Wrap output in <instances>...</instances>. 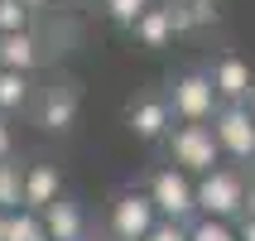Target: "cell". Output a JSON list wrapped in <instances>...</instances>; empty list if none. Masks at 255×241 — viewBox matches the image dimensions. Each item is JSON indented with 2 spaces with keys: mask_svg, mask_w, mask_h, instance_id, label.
<instances>
[{
  "mask_svg": "<svg viewBox=\"0 0 255 241\" xmlns=\"http://www.w3.org/2000/svg\"><path fill=\"white\" fill-rule=\"evenodd\" d=\"M241 198H246V169L236 164H212L193 184V203H198V217H241Z\"/></svg>",
  "mask_w": 255,
  "mask_h": 241,
  "instance_id": "6da1fadb",
  "label": "cell"
},
{
  "mask_svg": "<svg viewBox=\"0 0 255 241\" xmlns=\"http://www.w3.org/2000/svg\"><path fill=\"white\" fill-rule=\"evenodd\" d=\"M164 150L183 174H207L212 164H222V150H217V135L207 121H183V126H169L164 135Z\"/></svg>",
  "mask_w": 255,
  "mask_h": 241,
  "instance_id": "7a4b0ae2",
  "label": "cell"
},
{
  "mask_svg": "<svg viewBox=\"0 0 255 241\" xmlns=\"http://www.w3.org/2000/svg\"><path fill=\"white\" fill-rule=\"evenodd\" d=\"M217 135V150H222V159H236V164H246V159L255 155V116L246 101H222L217 106V116L207 121Z\"/></svg>",
  "mask_w": 255,
  "mask_h": 241,
  "instance_id": "3957f363",
  "label": "cell"
},
{
  "mask_svg": "<svg viewBox=\"0 0 255 241\" xmlns=\"http://www.w3.org/2000/svg\"><path fill=\"white\" fill-rule=\"evenodd\" d=\"M154 222H159V213H154V203H149L144 188H121L111 198V217H106L111 241H144Z\"/></svg>",
  "mask_w": 255,
  "mask_h": 241,
  "instance_id": "277c9868",
  "label": "cell"
},
{
  "mask_svg": "<svg viewBox=\"0 0 255 241\" xmlns=\"http://www.w3.org/2000/svg\"><path fill=\"white\" fill-rule=\"evenodd\" d=\"M169 106H173V121H212L217 116V92H212V77H207V68H193V72H178L169 82Z\"/></svg>",
  "mask_w": 255,
  "mask_h": 241,
  "instance_id": "5b68a950",
  "label": "cell"
},
{
  "mask_svg": "<svg viewBox=\"0 0 255 241\" xmlns=\"http://www.w3.org/2000/svg\"><path fill=\"white\" fill-rule=\"evenodd\" d=\"M144 193H149L159 217H173V222H193V217H198L193 184H188V174L178 169V164H173V169H154L144 179Z\"/></svg>",
  "mask_w": 255,
  "mask_h": 241,
  "instance_id": "8992f818",
  "label": "cell"
},
{
  "mask_svg": "<svg viewBox=\"0 0 255 241\" xmlns=\"http://www.w3.org/2000/svg\"><path fill=\"white\" fill-rule=\"evenodd\" d=\"M77 87L72 82H53L43 87V92H34V101H29V111H34V126L48 130V135H72L77 130Z\"/></svg>",
  "mask_w": 255,
  "mask_h": 241,
  "instance_id": "52a82bcc",
  "label": "cell"
},
{
  "mask_svg": "<svg viewBox=\"0 0 255 241\" xmlns=\"http://www.w3.org/2000/svg\"><path fill=\"white\" fill-rule=\"evenodd\" d=\"M126 126H130V135H135V140L159 145L164 135H169V126H173V106H169V97H164V92H154V97L130 101V106H126Z\"/></svg>",
  "mask_w": 255,
  "mask_h": 241,
  "instance_id": "ba28073f",
  "label": "cell"
},
{
  "mask_svg": "<svg viewBox=\"0 0 255 241\" xmlns=\"http://www.w3.org/2000/svg\"><path fill=\"white\" fill-rule=\"evenodd\" d=\"M39 217H43L48 241H82L87 237V213H82V203L68 198V193H58L48 208H39Z\"/></svg>",
  "mask_w": 255,
  "mask_h": 241,
  "instance_id": "9c48e42d",
  "label": "cell"
},
{
  "mask_svg": "<svg viewBox=\"0 0 255 241\" xmlns=\"http://www.w3.org/2000/svg\"><path fill=\"white\" fill-rule=\"evenodd\" d=\"M207 77H212L217 101H246L251 87H255V72L246 68L241 58H217L212 68H207Z\"/></svg>",
  "mask_w": 255,
  "mask_h": 241,
  "instance_id": "30bf717a",
  "label": "cell"
},
{
  "mask_svg": "<svg viewBox=\"0 0 255 241\" xmlns=\"http://www.w3.org/2000/svg\"><path fill=\"white\" fill-rule=\"evenodd\" d=\"M63 193V174H58V164H48V159H34V164H24V203L19 208H48V203Z\"/></svg>",
  "mask_w": 255,
  "mask_h": 241,
  "instance_id": "8fae6325",
  "label": "cell"
},
{
  "mask_svg": "<svg viewBox=\"0 0 255 241\" xmlns=\"http://www.w3.org/2000/svg\"><path fill=\"white\" fill-rule=\"evenodd\" d=\"M43 63V48L34 39V29H14V34H0V68L14 72H34Z\"/></svg>",
  "mask_w": 255,
  "mask_h": 241,
  "instance_id": "7c38bea8",
  "label": "cell"
},
{
  "mask_svg": "<svg viewBox=\"0 0 255 241\" xmlns=\"http://www.w3.org/2000/svg\"><path fill=\"white\" fill-rule=\"evenodd\" d=\"M130 34H135V43L140 48H169V39H173V24H169V10L164 5H144V14L130 24Z\"/></svg>",
  "mask_w": 255,
  "mask_h": 241,
  "instance_id": "4fadbf2b",
  "label": "cell"
},
{
  "mask_svg": "<svg viewBox=\"0 0 255 241\" xmlns=\"http://www.w3.org/2000/svg\"><path fill=\"white\" fill-rule=\"evenodd\" d=\"M29 101H34V82H29V72L0 68V116H24Z\"/></svg>",
  "mask_w": 255,
  "mask_h": 241,
  "instance_id": "5bb4252c",
  "label": "cell"
},
{
  "mask_svg": "<svg viewBox=\"0 0 255 241\" xmlns=\"http://www.w3.org/2000/svg\"><path fill=\"white\" fill-rule=\"evenodd\" d=\"M24 203V164L19 159H0V213H14Z\"/></svg>",
  "mask_w": 255,
  "mask_h": 241,
  "instance_id": "9a60e30c",
  "label": "cell"
},
{
  "mask_svg": "<svg viewBox=\"0 0 255 241\" xmlns=\"http://www.w3.org/2000/svg\"><path fill=\"white\" fill-rule=\"evenodd\" d=\"M5 241H48L43 217L34 213V208H14V213H5Z\"/></svg>",
  "mask_w": 255,
  "mask_h": 241,
  "instance_id": "2e32d148",
  "label": "cell"
},
{
  "mask_svg": "<svg viewBox=\"0 0 255 241\" xmlns=\"http://www.w3.org/2000/svg\"><path fill=\"white\" fill-rule=\"evenodd\" d=\"M144 5H149V0H101V14H106L116 29H130L144 14Z\"/></svg>",
  "mask_w": 255,
  "mask_h": 241,
  "instance_id": "e0dca14e",
  "label": "cell"
},
{
  "mask_svg": "<svg viewBox=\"0 0 255 241\" xmlns=\"http://www.w3.org/2000/svg\"><path fill=\"white\" fill-rule=\"evenodd\" d=\"M188 241H236V232L222 217H193L188 222Z\"/></svg>",
  "mask_w": 255,
  "mask_h": 241,
  "instance_id": "ac0fdd59",
  "label": "cell"
},
{
  "mask_svg": "<svg viewBox=\"0 0 255 241\" xmlns=\"http://www.w3.org/2000/svg\"><path fill=\"white\" fill-rule=\"evenodd\" d=\"M14 29H34V10H24L19 0H0V34H14Z\"/></svg>",
  "mask_w": 255,
  "mask_h": 241,
  "instance_id": "d6986e66",
  "label": "cell"
},
{
  "mask_svg": "<svg viewBox=\"0 0 255 241\" xmlns=\"http://www.w3.org/2000/svg\"><path fill=\"white\" fill-rule=\"evenodd\" d=\"M144 241H188V222H173V217H159Z\"/></svg>",
  "mask_w": 255,
  "mask_h": 241,
  "instance_id": "ffe728a7",
  "label": "cell"
},
{
  "mask_svg": "<svg viewBox=\"0 0 255 241\" xmlns=\"http://www.w3.org/2000/svg\"><path fill=\"white\" fill-rule=\"evenodd\" d=\"M164 10H169V24H173V34H193V14H188V0H164Z\"/></svg>",
  "mask_w": 255,
  "mask_h": 241,
  "instance_id": "44dd1931",
  "label": "cell"
},
{
  "mask_svg": "<svg viewBox=\"0 0 255 241\" xmlns=\"http://www.w3.org/2000/svg\"><path fill=\"white\" fill-rule=\"evenodd\" d=\"M193 24H217V0H188Z\"/></svg>",
  "mask_w": 255,
  "mask_h": 241,
  "instance_id": "7402d4cb",
  "label": "cell"
},
{
  "mask_svg": "<svg viewBox=\"0 0 255 241\" xmlns=\"http://www.w3.org/2000/svg\"><path fill=\"white\" fill-rule=\"evenodd\" d=\"M14 155V130H10V116H0V159Z\"/></svg>",
  "mask_w": 255,
  "mask_h": 241,
  "instance_id": "603a6c76",
  "label": "cell"
},
{
  "mask_svg": "<svg viewBox=\"0 0 255 241\" xmlns=\"http://www.w3.org/2000/svg\"><path fill=\"white\" fill-rule=\"evenodd\" d=\"M241 217H255V184L246 179V198H241Z\"/></svg>",
  "mask_w": 255,
  "mask_h": 241,
  "instance_id": "cb8c5ba5",
  "label": "cell"
},
{
  "mask_svg": "<svg viewBox=\"0 0 255 241\" xmlns=\"http://www.w3.org/2000/svg\"><path fill=\"white\" fill-rule=\"evenodd\" d=\"M236 241H255V217H241V232H236Z\"/></svg>",
  "mask_w": 255,
  "mask_h": 241,
  "instance_id": "d4e9b609",
  "label": "cell"
},
{
  "mask_svg": "<svg viewBox=\"0 0 255 241\" xmlns=\"http://www.w3.org/2000/svg\"><path fill=\"white\" fill-rule=\"evenodd\" d=\"M19 5H24V10H34V14H39V10H48L53 0H19Z\"/></svg>",
  "mask_w": 255,
  "mask_h": 241,
  "instance_id": "484cf974",
  "label": "cell"
},
{
  "mask_svg": "<svg viewBox=\"0 0 255 241\" xmlns=\"http://www.w3.org/2000/svg\"><path fill=\"white\" fill-rule=\"evenodd\" d=\"M246 179H251V184H255V155L246 159Z\"/></svg>",
  "mask_w": 255,
  "mask_h": 241,
  "instance_id": "4316f807",
  "label": "cell"
},
{
  "mask_svg": "<svg viewBox=\"0 0 255 241\" xmlns=\"http://www.w3.org/2000/svg\"><path fill=\"white\" fill-rule=\"evenodd\" d=\"M246 106H251V116H255V87H251V97H246Z\"/></svg>",
  "mask_w": 255,
  "mask_h": 241,
  "instance_id": "83f0119b",
  "label": "cell"
},
{
  "mask_svg": "<svg viewBox=\"0 0 255 241\" xmlns=\"http://www.w3.org/2000/svg\"><path fill=\"white\" fill-rule=\"evenodd\" d=\"M82 241H111V237H92V232H87V237H82Z\"/></svg>",
  "mask_w": 255,
  "mask_h": 241,
  "instance_id": "f1b7e54d",
  "label": "cell"
},
{
  "mask_svg": "<svg viewBox=\"0 0 255 241\" xmlns=\"http://www.w3.org/2000/svg\"><path fill=\"white\" fill-rule=\"evenodd\" d=\"M0 241H5V213H0Z\"/></svg>",
  "mask_w": 255,
  "mask_h": 241,
  "instance_id": "f546056e",
  "label": "cell"
},
{
  "mask_svg": "<svg viewBox=\"0 0 255 241\" xmlns=\"http://www.w3.org/2000/svg\"><path fill=\"white\" fill-rule=\"evenodd\" d=\"M58 5H82V0H58Z\"/></svg>",
  "mask_w": 255,
  "mask_h": 241,
  "instance_id": "4dcf8cb0",
  "label": "cell"
}]
</instances>
